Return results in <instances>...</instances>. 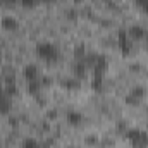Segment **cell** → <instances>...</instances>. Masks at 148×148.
Wrapping results in <instances>:
<instances>
[{
  "instance_id": "obj_12",
  "label": "cell",
  "mask_w": 148,
  "mask_h": 148,
  "mask_svg": "<svg viewBox=\"0 0 148 148\" xmlns=\"http://www.w3.org/2000/svg\"><path fill=\"white\" fill-rule=\"evenodd\" d=\"M134 3H136V7H138L141 12L148 14V0H134Z\"/></svg>"
},
{
  "instance_id": "obj_11",
  "label": "cell",
  "mask_w": 148,
  "mask_h": 148,
  "mask_svg": "<svg viewBox=\"0 0 148 148\" xmlns=\"http://www.w3.org/2000/svg\"><path fill=\"white\" fill-rule=\"evenodd\" d=\"M23 148H41V145H40V141L35 140V138H26L23 141Z\"/></svg>"
},
{
  "instance_id": "obj_9",
  "label": "cell",
  "mask_w": 148,
  "mask_h": 148,
  "mask_svg": "<svg viewBox=\"0 0 148 148\" xmlns=\"http://www.w3.org/2000/svg\"><path fill=\"white\" fill-rule=\"evenodd\" d=\"M145 93H147V91H145V88H143V86H134V88L131 90V97H133V98H136L138 102L145 97Z\"/></svg>"
},
{
  "instance_id": "obj_2",
  "label": "cell",
  "mask_w": 148,
  "mask_h": 148,
  "mask_svg": "<svg viewBox=\"0 0 148 148\" xmlns=\"http://www.w3.org/2000/svg\"><path fill=\"white\" fill-rule=\"evenodd\" d=\"M36 55L47 62H55L59 59V48L50 41H40L36 43Z\"/></svg>"
},
{
  "instance_id": "obj_18",
  "label": "cell",
  "mask_w": 148,
  "mask_h": 148,
  "mask_svg": "<svg viewBox=\"0 0 148 148\" xmlns=\"http://www.w3.org/2000/svg\"><path fill=\"white\" fill-rule=\"evenodd\" d=\"M0 62H2V55H0Z\"/></svg>"
},
{
  "instance_id": "obj_7",
  "label": "cell",
  "mask_w": 148,
  "mask_h": 148,
  "mask_svg": "<svg viewBox=\"0 0 148 148\" xmlns=\"http://www.w3.org/2000/svg\"><path fill=\"white\" fill-rule=\"evenodd\" d=\"M66 119H67V122H69L71 126H77V124L83 122V114L77 112V110H69L66 114Z\"/></svg>"
},
{
  "instance_id": "obj_4",
  "label": "cell",
  "mask_w": 148,
  "mask_h": 148,
  "mask_svg": "<svg viewBox=\"0 0 148 148\" xmlns=\"http://www.w3.org/2000/svg\"><path fill=\"white\" fill-rule=\"evenodd\" d=\"M23 76L24 79L29 83V81H36L40 79V71H38V66L36 64H26L24 69H23Z\"/></svg>"
},
{
  "instance_id": "obj_3",
  "label": "cell",
  "mask_w": 148,
  "mask_h": 148,
  "mask_svg": "<svg viewBox=\"0 0 148 148\" xmlns=\"http://www.w3.org/2000/svg\"><path fill=\"white\" fill-rule=\"evenodd\" d=\"M117 43H119V48H121L122 55H129V52H131V38H129L126 29H119V33H117Z\"/></svg>"
},
{
  "instance_id": "obj_16",
  "label": "cell",
  "mask_w": 148,
  "mask_h": 148,
  "mask_svg": "<svg viewBox=\"0 0 148 148\" xmlns=\"http://www.w3.org/2000/svg\"><path fill=\"white\" fill-rule=\"evenodd\" d=\"M67 148H79V147H74V145H71V147H67Z\"/></svg>"
},
{
  "instance_id": "obj_19",
  "label": "cell",
  "mask_w": 148,
  "mask_h": 148,
  "mask_svg": "<svg viewBox=\"0 0 148 148\" xmlns=\"http://www.w3.org/2000/svg\"><path fill=\"white\" fill-rule=\"evenodd\" d=\"M43 2H50V0H43Z\"/></svg>"
},
{
  "instance_id": "obj_6",
  "label": "cell",
  "mask_w": 148,
  "mask_h": 148,
  "mask_svg": "<svg viewBox=\"0 0 148 148\" xmlns=\"http://www.w3.org/2000/svg\"><path fill=\"white\" fill-rule=\"evenodd\" d=\"M0 24H2V28L5 29V31H14V29H17V21L12 17V16H3L2 17V21H0Z\"/></svg>"
},
{
  "instance_id": "obj_1",
  "label": "cell",
  "mask_w": 148,
  "mask_h": 148,
  "mask_svg": "<svg viewBox=\"0 0 148 148\" xmlns=\"http://www.w3.org/2000/svg\"><path fill=\"white\" fill-rule=\"evenodd\" d=\"M124 136L133 148H148V133L140 127H127Z\"/></svg>"
},
{
  "instance_id": "obj_14",
  "label": "cell",
  "mask_w": 148,
  "mask_h": 148,
  "mask_svg": "<svg viewBox=\"0 0 148 148\" xmlns=\"http://www.w3.org/2000/svg\"><path fill=\"white\" fill-rule=\"evenodd\" d=\"M2 3H7V5H12V3H16L17 0H0Z\"/></svg>"
},
{
  "instance_id": "obj_5",
  "label": "cell",
  "mask_w": 148,
  "mask_h": 148,
  "mask_svg": "<svg viewBox=\"0 0 148 148\" xmlns=\"http://www.w3.org/2000/svg\"><path fill=\"white\" fill-rule=\"evenodd\" d=\"M127 31V35L131 40H141V38H147L148 36V31L143 28V26H138V24H134V26H131L129 29H126Z\"/></svg>"
},
{
  "instance_id": "obj_17",
  "label": "cell",
  "mask_w": 148,
  "mask_h": 148,
  "mask_svg": "<svg viewBox=\"0 0 148 148\" xmlns=\"http://www.w3.org/2000/svg\"><path fill=\"white\" fill-rule=\"evenodd\" d=\"M74 2H81V0H74Z\"/></svg>"
},
{
  "instance_id": "obj_10",
  "label": "cell",
  "mask_w": 148,
  "mask_h": 148,
  "mask_svg": "<svg viewBox=\"0 0 148 148\" xmlns=\"http://www.w3.org/2000/svg\"><path fill=\"white\" fill-rule=\"evenodd\" d=\"M40 88H41V81H40V79H36V81H29V83H28V91H29L31 95L38 93Z\"/></svg>"
},
{
  "instance_id": "obj_8",
  "label": "cell",
  "mask_w": 148,
  "mask_h": 148,
  "mask_svg": "<svg viewBox=\"0 0 148 148\" xmlns=\"http://www.w3.org/2000/svg\"><path fill=\"white\" fill-rule=\"evenodd\" d=\"M62 86L66 88V90H79V86H81V81H79V77H66V79H62Z\"/></svg>"
},
{
  "instance_id": "obj_15",
  "label": "cell",
  "mask_w": 148,
  "mask_h": 148,
  "mask_svg": "<svg viewBox=\"0 0 148 148\" xmlns=\"http://www.w3.org/2000/svg\"><path fill=\"white\" fill-rule=\"evenodd\" d=\"M76 16H77V12H76V10H69V17H71V19H74Z\"/></svg>"
},
{
  "instance_id": "obj_13",
  "label": "cell",
  "mask_w": 148,
  "mask_h": 148,
  "mask_svg": "<svg viewBox=\"0 0 148 148\" xmlns=\"http://www.w3.org/2000/svg\"><path fill=\"white\" fill-rule=\"evenodd\" d=\"M19 2H21V5H23L24 9H35L40 0H19Z\"/></svg>"
}]
</instances>
